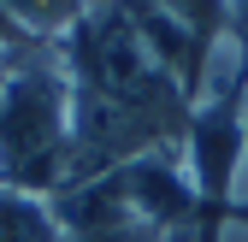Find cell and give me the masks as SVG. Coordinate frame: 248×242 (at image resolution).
Here are the masks:
<instances>
[{
	"label": "cell",
	"mask_w": 248,
	"mask_h": 242,
	"mask_svg": "<svg viewBox=\"0 0 248 242\" xmlns=\"http://www.w3.org/2000/svg\"><path fill=\"white\" fill-rule=\"evenodd\" d=\"M225 36H231L236 53L248 59V0H231V30H225Z\"/></svg>",
	"instance_id": "obj_7"
},
{
	"label": "cell",
	"mask_w": 248,
	"mask_h": 242,
	"mask_svg": "<svg viewBox=\"0 0 248 242\" xmlns=\"http://www.w3.org/2000/svg\"><path fill=\"white\" fill-rule=\"evenodd\" d=\"M242 154H248L242 95L195 101L189 124H183V142H177V160H183V171H189L195 201H219V207L236 201L242 195Z\"/></svg>",
	"instance_id": "obj_2"
},
{
	"label": "cell",
	"mask_w": 248,
	"mask_h": 242,
	"mask_svg": "<svg viewBox=\"0 0 248 242\" xmlns=\"http://www.w3.org/2000/svg\"><path fill=\"white\" fill-rule=\"evenodd\" d=\"M166 18H177L189 36L201 42H219L225 30H231V0H154Z\"/></svg>",
	"instance_id": "obj_5"
},
{
	"label": "cell",
	"mask_w": 248,
	"mask_h": 242,
	"mask_svg": "<svg viewBox=\"0 0 248 242\" xmlns=\"http://www.w3.org/2000/svg\"><path fill=\"white\" fill-rule=\"evenodd\" d=\"M18 47H24V36H18L6 18H0V59H6V53H18Z\"/></svg>",
	"instance_id": "obj_8"
},
{
	"label": "cell",
	"mask_w": 248,
	"mask_h": 242,
	"mask_svg": "<svg viewBox=\"0 0 248 242\" xmlns=\"http://www.w3.org/2000/svg\"><path fill=\"white\" fill-rule=\"evenodd\" d=\"M171 242H195V230H171Z\"/></svg>",
	"instance_id": "obj_10"
},
{
	"label": "cell",
	"mask_w": 248,
	"mask_h": 242,
	"mask_svg": "<svg viewBox=\"0 0 248 242\" xmlns=\"http://www.w3.org/2000/svg\"><path fill=\"white\" fill-rule=\"evenodd\" d=\"M89 12H95V0H0V18H6L24 42H42V47L71 42Z\"/></svg>",
	"instance_id": "obj_3"
},
{
	"label": "cell",
	"mask_w": 248,
	"mask_h": 242,
	"mask_svg": "<svg viewBox=\"0 0 248 242\" xmlns=\"http://www.w3.org/2000/svg\"><path fill=\"white\" fill-rule=\"evenodd\" d=\"M0 242H65L53 201L30 189H0Z\"/></svg>",
	"instance_id": "obj_4"
},
{
	"label": "cell",
	"mask_w": 248,
	"mask_h": 242,
	"mask_svg": "<svg viewBox=\"0 0 248 242\" xmlns=\"http://www.w3.org/2000/svg\"><path fill=\"white\" fill-rule=\"evenodd\" d=\"M242 136H248V89H242ZM242 201H248V154H242Z\"/></svg>",
	"instance_id": "obj_9"
},
{
	"label": "cell",
	"mask_w": 248,
	"mask_h": 242,
	"mask_svg": "<svg viewBox=\"0 0 248 242\" xmlns=\"http://www.w3.org/2000/svg\"><path fill=\"white\" fill-rule=\"evenodd\" d=\"M71 166V71L65 53L24 42L0 59V189L53 195Z\"/></svg>",
	"instance_id": "obj_1"
},
{
	"label": "cell",
	"mask_w": 248,
	"mask_h": 242,
	"mask_svg": "<svg viewBox=\"0 0 248 242\" xmlns=\"http://www.w3.org/2000/svg\"><path fill=\"white\" fill-rule=\"evenodd\" d=\"M65 242H171V236L142 225V219H130V225H112V230H95V236H65Z\"/></svg>",
	"instance_id": "obj_6"
}]
</instances>
